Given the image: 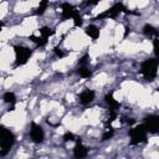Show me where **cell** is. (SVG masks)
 I'll list each match as a JSON object with an SVG mask.
<instances>
[{
  "mask_svg": "<svg viewBox=\"0 0 159 159\" xmlns=\"http://www.w3.org/2000/svg\"><path fill=\"white\" fill-rule=\"evenodd\" d=\"M140 72L145 80L152 81L157 77L158 73V60L157 58H148L140 66Z\"/></svg>",
  "mask_w": 159,
  "mask_h": 159,
  "instance_id": "obj_1",
  "label": "cell"
},
{
  "mask_svg": "<svg viewBox=\"0 0 159 159\" xmlns=\"http://www.w3.org/2000/svg\"><path fill=\"white\" fill-rule=\"evenodd\" d=\"M14 143H15V135L9 129L0 127V148H1L0 154L1 155L6 154L10 150V148L14 145Z\"/></svg>",
  "mask_w": 159,
  "mask_h": 159,
  "instance_id": "obj_2",
  "label": "cell"
},
{
  "mask_svg": "<svg viewBox=\"0 0 159 159\" xmlns=\"http://www.w3.org/2000/svg\"><path fill=\"white\" fill-rule=\"evenodd\" d=\"M147 130L143 124L137 125L129 130V137H130V144H139L143 142H147Z\"/></svg>",
  "mask_w": 159,
  "mask_h": 159,
  "instance_id": "obj_3",
  "label": "cell"
},
{
  "mask_svg": "<svg viewBox=\"0 0 159 159\" xmlns=\"http://www.w3.org/2000/svg\"><path fill=\"white\" fill-rule=\"evenodd\" d=\"M14 50H15V58H16V65L17 66L25 65L32 55V51L29 47H25V46H15Z\"/></svg>",
  "mask_w": 159,
  "mask_h": 159,
  "instance_id": "obj_4",
  "label": "cell"
},
{
  "mask_svg": "<svg viewBox=\"0 0 159 159\" xmlns=\"http://www.w3.org/2000/svg\"><path fill=\"white\" fill-rule=\"evenodd\" d=\"M120 12H127V9L123 6V4H122V2H117V4H114L112 7H109L108 10H106L104 12L99 14V15L97 16V19H103V17H114V16H117V15H118V14H120Z\"/></svg>",
  "mask_w": 159,
  "mask_h": 159,
  "instance_id": "obj_5",
  "label": "cell"
},
{
  "mask_svg": "<svg viewBox=\"0 0 159 159\" xmlns=\"http://www.w3.org/2000/svg\"><path fill=\"white\" fill-rule=\"evenodd\" d=\"M30 137L32 139V142L35 143H41L43 142V138H45V132L42 129L41 125L36 124L35 122L31 123V129H30Z\"/></svg>",
  "mask_w": 159,
  "mask_h": 159,
  "instance_id": "obj_6",
  "label": "cell"
},
{
  "mask_svg": "<svg viewBox=\"0 0 159 159\" xmlns=\"http://www.w3.org/2000/svg\"><path fill=\"white\" fill-rule=\"evenodd\" d=\"M144 128L149 133H157L159 129V117L158 116H149L144 122Z\"/></svg>",
  "mask_w": 159,
  "mask_h": 159,
  "instance_id": "obj_7",
  "label": "cell"
},
{
  "mask_svg": "<svg viewBox=\"0 0 159 159\" xmlns=\"http://www.w3.org/2000/svg\"><path fill=\"white\" fill-rule=\"evenodd\" d=\"M94 92L92 91V89H84V91H82L81 93H80V96H78V101H80V103H82V104H88V103H91L93 99H94Z\"/></svg>",
  "mask_w": 159,
  "mask_h": 159,
  "instance_id": "obj_8",
  "label": "cell"
},
{
  "mask_svg": "<svg viewBox=\"0 0 159 159\" xmlns=\"http://www.w3.org/2000/svg\"><path fill=\"white\" fill-rule=\"evenodd\" d=\"M87 154H88V149L81 142H78L76 144V147L73 148V157L76 159H84L87 157Z\"/></svg>",
  "mask_w": 159,
  "mask_h": 159,
  "instance_id": "obj_9",
  "label": "cell"
},
{
  "mask_svg": "<svg viewBox=\"0 0 159 159\" xmlns=\"http://www.w3.org/2000/svg\"><path fill=\"white\" fill-rule=\"evenodd\" d=\"M61 10H62V17L63 19H72L75 12L77 11V9H75L70 2H63L61 5Z\"/></svg>",
  "mask_w": 159,
  "mask_h": 159,
  "instance_id": "obj_10",
  "label": "cell"
},
{
  "mask_svg": "<svg viewBox=\"0 0 159 159\" xmlns=\"http://www.w3.org/2000/svg\"><path fill=\"white\" fill-rule=\"evenodd\" d=\"M84 32H86V35L89 36L92 40H97V39L99 37V29H98L96 25H89V26H87L86 30H84Z\"/></svg>",
  "mask_w": 159,
  "mask_h": 159,
  "instance_id": "obj_11",
  "label": "cell"
},
{
  "mask_svg": "<svg viewBox=\"0 0 159 159\" xmlns=\"http://www.w3.org/2000/svg\"><path fill=\"white\" fill-rule=\"evenodd\" d=\"M106 102L108 103V106H109V111H111V112H116V111L119 108V103L113 98L112 93H108V94L106 96Z\"/></svg>",
  "mask_w": 159,
  "mask_h": 159,
  "instance_id": "obj_12",
  "label": "cell"
},
{
  "mask_svg": "<svg viewBox=\"0 0 159 159\" xmlns=\"http://www.w3.org/2000/svg\"><path fill=\"white\" fill-rule=\"evenodd\" d=\"M78 75L83 78H89L92 76V71L87 66H80L78 67Z\"/></svg>",
  "mask_w": 159,
  "mask_h": 159,
  "instance_id": "obj_13",
  "label": "cell"
},
{
  "mask_svg": "<svg viewBox=\"0 0 159 159\" xmlns=\"http://www.w3.org/2000/svg\"><path fill=\"white\" fill-rule=\"evenodd\" d=\"M2 99H4V102H5V103L14 104V103H15V101H16V96H15V93H14V92H6V93L4 94V97H2Z\"/></svg>",
  "mask_w": 159,
  "mask_h": 159,
  "instance_id": "obj_14",
  "label": "cell"
},
{
  "mask_svg": "<svg viewBox=\"0 0 159 159\" xmlns=\"http://www.w3.org/2000/svg\"><path fill=\"white\" fill-rule=\"evenodd\" d=\"M40 34H41V36H42V37H45V39H48L50 36L55 35V30H53V29H51V27L43 26V27L40 30Z\"/></svg>",
  "mask_w": 159,
  "mask_h": 159,
  "instance_id": "obj_15",
  "label": "cell"
},
{
  "mask_svg": "<svg viewBox=\"0 0 159 159\" xmlns=\"http://www.w3.org/2000/svg\"><path fill=\"white\" fill-rule=\"evenodd\" d=\"M30 40L32 41V42H35L37 46H43V45H46L47 43V39H45V37H42V36H34V35H31L30 36Z\"/></svg>",
  "mask_w": 159,
  "mask_h": 159,
  "instance_id": "obj_16",
  "label": "cell"
},
{
  "mask_svg": "<svg viewBox=\"0 0 159 159\" xmlns=\"http://www.w3.org/2000/svg\"><path fill=\"white\" fill-rule=\"evenodd\" d=\"M144 34L148 35V36H157V35H158V31H157V29H155L153 25L147 24V25L144 26Z\"/></svg>",
  "mask_w": 159,
  "mask_h": 159,
  "instance_id": "obj_17",
  "label": "cell"
},
{
  "mask_svg": "<svg viewBox=\"0 0 159 159\" xmlns=\"http://www.w3.org/2000/svg\"><path fill=\"white\" fill-rule=\"evenodd\" d=\"M47 6H48V1H46V0H43V1H41L40 2V5H39V7H37V14H43L45 11H46V9H47Z\"/></svg>",
  "mask_w": 159,
  "mask_h": 159,
  "instance_id": "obj_18",
  "label": "cell"
},
{
  "mask_svg": "<svg viewBox=\"0 0 159 159\" xmlns=\"http://www.w3.org/2000/svg\"><path fill=\"white\" fill-rule=\"evenodd\" d=\"M72 19H73V25H75V26H81V25H82V17H81L78 10L75 12V15H73Z\"/></svg>",
  "mask_w": 159,
  "mask_h": 159,
  "instance_id": "obj_19",
  "label": "cell"
},
{
  "mask_svg": "<svg viewBox=\"0 0 159 159\" xmlns=\"http://www.w3.org/2000/svg\"><path fill=\"white\" fill-rule=\"evenodd\" d=\"M113 133H114V130L112 129V128H109L103 135H102V140H108L109 138H112V135H113Z\"/></svg>",
  "mask_w": 159,
  "mask_h": 159,
  "instance_id": "obj_20",
  "label": "cell"
},
{
  "mask_svg": "<svg viewBox=\"0 0 159 159\" xmlns=\"http://www.w3.org/2000/svg\"><path fill=\"white\" fill-rule=\"evenodd\" d=\"M75 139V135H73V133H70V132H67L65 135H63V140L65 142H71V140H73Z\"/></svg>",
  "mask_w": 159,
  "mask_h": 159,
  "instance_id": "obj_21",
  "label": "cell"
},
{
  "mask_svg": "<svg viewBox=\"0 0 159 159\" xmlns=\"http://www.w3.org/2000/svg\"><path fill=\"white\" fill-rule=\"evenodd\" d=\"M55 53H56L60 58H62V57H65V56H66V53H65L61 48H58V47H56V48H55Z\"/></svg>",
  "mask_w": 159,
  "mask_h": 159,
  "instance_id": "obj_22",
  "label": "cell"
},
{
  "mask_svg": "<svg viewBox=\"0 0 159 159\" xmlns=\"http://www.w3.org/2000/svg\"><path fill=\"white\" fill-rule=\"evenodd\" d=\"M88 58H89V56L88 55H84L80 61H78V63H80V66H86V62L88 61Z\"/></svg>",
  "mask_w": 159,
  "mask_h": 159,
  "instance_id": "obj_23",
  "label": "cell"
},
{
  "mask_svg": "<svg viewBox=\"0 0 159 159\" xmlns=\"http://www.w3.org/2000/svg\"><path fill=\"white\" fill-rule=\"evenodd\" d=\"M1 29H2V22L0 21V31H1Z\"/></svg>",
  "mask_w": 159,
  "mask_h": 159,
  "instance_id": "obj_24",
  "label": "cell"
}]
</instances>
